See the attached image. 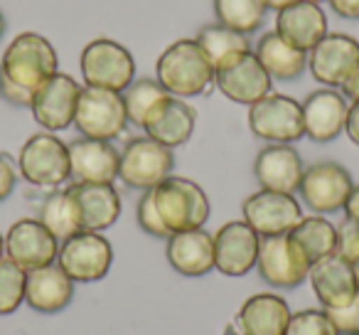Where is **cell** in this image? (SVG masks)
Returning <instances> with one entry per match:
<instances>
[{"instance_id":"38","label":"cell","mask_w":359,"mask_h":335,"mask_svg":"<svg viewBox=\"0 0 359 335\" xmlns=\"http://www.w3.org/2000/svg\"><path fill=\"white\" fill-rule=\"evenodd\" d=\"M337 254L349 264H354V259L359 256V225H354L347 217L337 225Z\"/></svg>"},{"instance_id":"19","label":"cell","mask_w":359,"mask_h":335,"mask_svg":"<svg viewBox=\"0 0 359 335\" xmlns=\"http://www.w3.org/2000/svg\"><path fill=\"white\" fill-rule=\"evenodd\" d=\"M303 106V126L305 136L315 143H330L339 133H344V124H347V111L349 101L344 99V94L339 89H318L310 91L305 96V101H300Z\"/></svg>"},{"instance_id":"40","label":"cell","mask_w":359,"mask_h":335,"mask_svg":"<svg viewBox=\"0 0 359 335\" xmlns=\"http://www.w3.org/2000/svg\"><path fill=\"white\" fill-rule=\"evenodd\" d=\"M334 15L344 20H359V0H327Z\"/></svg>"},{"instance_id":"28","label":"cell","mask_w":359,"mask_h":335,"mask_svg":"<svg viewBox=\"0 0 359 335\" xmlns=\"http://www.w3.org/2000/svg\"><path fill=\"white\" fill-rule=\"evenodd\" d=\"M254 55L273 81H293L308 70V52L285 42L276 30L259 37Z\"/></svg>"},{"instance_id":"47","label":"cell","mask_w":359,"mask_h":335,"mask_svg":"<svg viewBox=\"0 0 359 335\" xmlns=\"http://www.w3.org/2000/svg\"><path fill=\"white\" fill-rule=\"evenodd\" d=\"M352 269H354V271H357V274H359V256H357V259H354V264H352Z\"/></svg>"},{"instance_id":"3","label":"cell","mask_w":359,"mask_h":335,"mask_svg":"<svg viewBox=\"0 0 359 335\" xmlns=\"http://www.w3.org/2000/svg\"><path fill=\"white\" fill-rule=\"evenodd\" d=\"M153 200L160 220L170 235L185 230H200L210 220V197L195 180L182 176H170L153 188Z\"/></svg>"},{"instance_id":"45","label":"cell","mask_w":359,"mask_h":335,"mask_svg":"<svg viewBox=\"0 0 359 335\" xmlns=\"http://www.w3.org/2000/svg\"><path fill=\"white\" fill-rule=\"evenodd\" d=\"M6 30H8V20H6V15H3V11H0V40H3Z\"/></svg>"},{"instance_id":"7","label":"cell","mask_w":359,"mask_h":335,"mask_svg":"<svg viewBox=\"0 0 359 335\" xmlns=\"http://www.w3.org/2000/svg\"><path fill=\"white\" fill-rule=\"evenodd\" d=\"M354 180L349 171L337 160H318L305 165L298 195L313 215H332L342 212Z\"/></svg>"},{"instance_id":"26","label":"cell","mask_w":359,"mask_h":335,"mask_svg":"<svg viewBox=\"0 0 359 335\" xmlns=\"http://www.w3.org/2000/svg\"><path fill=\"white\" fill-rule=\"evenodd\" d=\"M276 32L303 52H310L327 35V15L320 6L298 0L276 13Z\"/></svg>"},{"instance_id":"30","label":"cell","mask_w":359,"mask_h":335,"mask_svg":"<svg viewBox=\"0 0 359 335\" xmlns=\"http://www.w3.org/2000/svg\"><path fill=\"white\" fill-rule=\"evenodd\" d=\"M290 239L300 247L305 256H308L310 266L315 261L325 259V256L337 254V227L327 220L325 215H308L298 222Z\"/></svg>"},{"instance_id":"13","label":"cell","mask_w":359,"mask_h":335,"mask_svg":"<svg viewBox=\"0 0 359 335\" xmlns=\"http://www.w3.org/2000/svg\"><path fill=\"white\" fill-rule=\"evenodd\" d=\"M79 94V81L72 74L57 72L32 96V119L42 126V131H50V133H60V131L69 129V126H74Z\"/></svg>"},{"instance_id":"34","label":"cell","mask_w":359,"mask_h":335,"mask_svg":"<svg viewBox=\"0 0 359 335\" xmlns=\"http://www.w3.org/2000/svg\"><path fill=\"white\" fill-rule=\"evenodd\" d=\"M27 271L13 264L8 256L0 259V315H11L25 303Z\"/></svg>"},{"instance_id":"44","label":"cell","mask_w":359,"mask_h":335,"mask_svg":"<svg viewBox=\"0 0 359 335\" xmlns=\"http://www.w3.org/2000/svg\"><path fill=\"white\" fill-rule=\"evenodd\" d=\"M293 3H298V0H264V6L269 8V11H283V8L293 6Z\"/></svg>"},{"instance_id":"22","label":"cell","mask_w":359,"mask_h":335,"mask_svg":"<svg viewBox=\"0 0 359 335\" xmlns=\"http://www.w3.org/2000/svg\"><path fill=\"white\" fill-rule=\"evenodd\" d=\"M165 244V256L172 271L180 276H205L215 271V235L200 227V230H185L170 235Z\"/></svg>"},{"instance_id":"2","label":"cell","mask_w":359,"mask_h":335,"mask_svg":"<svg viewBox=\"0 0 359 335\" xmlns=\"http://www.w3.org/2000/svg\"><path fill=\"white\" fill-rule=\"evenodd\" d=\"M155 79L170 96L192 99L207 94L215 84V67L210 65L195 37L175 40L155 62Z\"/></svg>"},{"instance_id":"50","label":"cell","mask_w":359,"mask_h":335,"mask_svg":"<svg viewBox=\"0 0 359 335\" xmlns=\"http://www.w3.org/2000/svg\"><path fill=\"white\" fill-rule=\"evenodd\" d=\"M354 335H359V333H354Z\"/></svg>"},{"instance_id":"32","label":"cell","mask_w":359,"mask_h":335,"mask_svg":"<svg viewBox=\"0 0 359 335\" xmlns=\"http://www.w3.org/2000/svg\"><path fill=\"white\" fill-rule=\"evenodd\" d=\"M212 8H215V18L219 25L246 37L261 30L266 11H269L264 0H212Z\"/></svg>"},{"instance_id":"1","label":"cell","mask_w":359,"mask_h":335,"mask_svg":"<svg viewBox=\"0 0 359 335\" xmlns=\"http://www.w3.org/2000/svg\"><path fill=\"white\" fill-rule=\"evenodd\" d=\"M60 72V57L40 32H20L0 60V96L13 106L30 109L35 91Z\"/></svg>"},{"instance_id":"42","label":"cell","mask_w":359,"mask_h":335,"mask_svg":"<svg viewBox=\"0 0 359 335\" xmlns=\"http://www.w3.org/2000/svg\"><path fill=\"white\" fill-rule=\"evenodd\" d=\"M339 91L344 94V99L349 101V104H354V101H359V67L349 74V79L344 81L342 86H339Z\"/></svg>"},{"instance_id":"18","label":"cell","mask_w":359,"mask_h":335,"mask_svg":"<svg viewBox=\"0 0 359 335\" xmlns=\"http://www.w3.org/2000/svg\"><path fill=\"white\" fill-rule=\"evenodd\" d=\"M271 84H273V79L254 52L215 72V86L219 89V94L241 106H251L259 99H264L266 94H271Z\"/></svg>"},{"instance_id":"14","label":"cell","mask_w":359,"mask_h":335,"mask_svg":"<svg viewBox=\"0 0 359 335\" xmlns=\"http://www.w3.org/2000/svg\"><path fill=\"white\" fill-rule=\"evenodd\" d=\"M3 242H6L8 259L25 271L57 264L60 239L37 217H22V220L13 222Z\"/></svg>"},{"instance_id":"15","label":"cell","mask_w":359,"mask_h":335,"mask_svg":"<svg viewBox=\"0 0 359 335\" xmlns=\"http://www.w3.org/2000/svg\"><path fill=\"white\" fill-rule=\"evenodd\" d=\"M359 67V40L342 32H327L308 52V70L315 81L339 89Z\"/></svg>"},{"instance_id":"35","label":"cell","mask_w":359,"mask_h":335,"mask_svg":"<svg viewBox=\"0 0 359 335\" xmlns=\"http://www.w3.org/2000/svg\"><path fill=\"white\" fill-rule=\"evenodd\" d=\"M285 335H339L325 308H303L290 313Z\"/></svg>"},{"instance_id":"46","label":"cell","mask_w":359,"mask_h":335,"mask_svg":"<svg viewBox=\"0 0 359 335\" xmlns=\"http://www.w3.org/2000/svg\"><path fill=\"white\" fill-rule=\"evenodd\" d=\"M6 256V242H3V235H0V259Z\"/></svg>"},{"instance_id":"21","label":"cell","mask_w":359,"mask_h":335,"mask_svg":"<svg viewBox=\"0 0 359 335\" xmlns=\"http://www.w3.org/2000/svg\"><path fill=\"white\" fill-rule=\"evenodd\" d=\"M67 190L79 212L81 230L106 232L121 217L123 205L114 183H72Z\"/></svg>"},{"instance_id":"12","label":"cell","mask_w":359,"mask_h":335,"mask_svg":"<svg viewBox=\"0 0 359 335\" xmlns=\"http://www.w3.org/2000/svg\"><path fill=\"white\" fill-rule=\"evenodd\" d=\"M256 271L271 289H298L308 279L310 261L290 235L264 237L259 247Z\"/></svg>"},{"instance_id":"36","label":"cell","mask_w":359,"mask_h":335,"mask_svg":"<svg viewBox=\"0 0 359 335\" xmlns=\"http://www.w3.org/2000/svg\"><path fill=\"white\" fill-rule=\"evenodd\" d=\"M135 222H138V227L145 232V235L155 237V239H168L170 237L168 227L163 225L158 207H155L153 190H145L143 195H140L138 205H135Z\"/></svg>"},{"instance_id":"17","label":"cell","mask_w":359,"mask_h":335,"mask_svg":"<svg viewBox=\"0 0 359 335\" xmlns=\"http://www.w3.org/2000/svg\"><path fill=\"white\" fill-rule=\"evenodd\" d=\"M305 165L293 143H269L256 153L254 176L261 190L295 195L303 180Z\"/></svg>"},{"instance_id":"39","label":"cell","mask_w":359,"mask_h":335,"mask_svg":"<svg viewBox=\"0 0 359 335\" xmlns=\"http://www.w3.org/2000/svg\"><path fill=\"white\" fill-rule=\"evenodd\" d=\"M18 183V168L8 153H0V202L8 200L15 190Z\"/></svg>"},{"instance_id":"31","label":"cell","mask_w":359,"mask_h":335,"mask_svg":"<svg viewBox=\"0 0 359 335\" xmlns=\"http://www.w3.org/2000/svg\"><path fill=\"white\" fill-rule=\"evenodd\" d=\"M37 220L52 232L60 242L69 239L72 235L81 232V220L76 205L72 200L69 190H52L50 195L42 197L40 207H37Z\"/></svg>"},{"instance_id":"25","label":"cell","mask_w":359,"mask_h":335,"mask_svg":"<svg viewBox=\"0 0 359 335\" xmlns=\"http://www.w3.org/2000/svg\"><path fill=\"white\" fill-rule=\"evenodd\" d=\"M74 298V281L62 271L60 264L40 266L27 271L25 279V303L35 313H60Z\"/></svg>"},{"instance_id":"8","label":"cell","mask_w":359,"mask_h":335,"mask_svg":"<svg viewBox=\"0 0 359 335\" xmlns=\"http://www.w3.org/2000/svg\"><path fill=\"white\" fill-rule=\"evenodd\" d=\"M57 264L74 284H94L111 271L114 247L104 232H76L69 239L60 242Z\"/></svg>"},{"instance_id":"11","label":"cell","mask_w":359,"mask_h":335,"mask_svg":"<svg viewBox=\"0 0 359 335\" xmlns=\"http://www.w3.org/2000/svg\"><path fill=\"white\" fill-rule=\"evenodd\" d=\"M303 205L295 195L273 190L251 192L241 202V220L264 239V237L290 235L303 220Z\"/></svg>"},{"instance_id":"6","label":"cell","mask_w":359,"mask_h":335,"mask_svg":"<svg viewBox=\"0 0 359 335\" xmlns=\"http://www.w3.org/2000/svg\"><path fill=\"white\" fill-rule=\"evenodd\" d=\"M175 153L172 148L148 138V136H135L121 150L118 160V178L130 190H153L165 178L172 176Z\"/></svg>"},{"instance_id":"33","label":"cell","mask_w":359,"mask_h":335,"mask_svg":"<svg viewBox=\"0 0 359 335\" xmlns=\"http://www.w3.org/2000/svg\"><path fill=\"white\" fill-rule=\"evenodd\" d=\"M121 96H123L128 124L143 129V124H145V119H148L150 111H153L155 106H158L160 101L170 94L165 91V86L160 84L158 79H153V77H140V79L130 81Z\"/></svg>"},{"instance_id":"4","label":"cell","mask_w":359,"mask_h":335,"mask_svg":"<svg viewBox=\"0 0 359 335\" xmlns=\"http://www.w3.org/2000/svg\"><path fill=\"white\" fill-rule=\"evenodd\" d=\"M18 173L35 188H60L72 178L69 145L50 131L32 133L18 153Z\"/></svg>"},{"instance_id":"41","label":"cell","mask_w":359,"mask_h":335,"mask_svg":"<svg viewBox=\"0 0 359 335\" xmlns=\"http://www.w3.org/2000/svg\"><path fill=\"white\" fill-rule=\"evenodd\" d=\"M344 133H347V138L352 140L354 145H359V101L349 104L347 124H344Z\"/></svg>"},{"instance_id":"48","label":"cell","mask_w":359,"mask_h":335,"mask_svg":"<svg viewBox=\"0 0 359 335\" xmlns=\"http://www.w3.org/2000/svg\"><path fill=\"white\" fill-rule=\"evenodd\" d=\"M308 3H315V6H323V3H327V0H308Z\"/></svg>"},{"instance_id":"10","label":"cell","mask_w":359,"mask_h":335,"mask_svg":"<svg viewBox=\"0 0 359 335\" xmlns=\"http://www.w3.org/2000/svg\"><path fill=\"white\" fill-rule=\"evenodd\" d=\"M249 129L269 143H295L305 136L303 106L288 94H266L249 106Z\"/></svg>"},{"instance_id":"9","label":"cell","mask_w":359,"mask_h":335,"mask_svg":"<svg viewBox=\"0 0 359 335\" xmlns=\"http://www.w3.org/2000/svg\"><path fill=\"white\" fill-rule=\"evenodd\" d=\"M128 126L123 96L118 91L96 89V86H81L79 101H76L74 129L84 138L114 140Z\"/></svg>"},{"instance_id":"27","label":"cell","mask_w":359,"mask_h":335,"mask_svg":"<svg viewBox=\"0 0 359 335\" xmlns=\"http://www.w3.org/2000/svg\"><path fill=\"white\" fill-rule=\"evenodd\" d=\"M290 313V306L278 294H254L236 313L239 335H285Z\"/></svg>"},{"instance_id":"16","label":"cell","mask_w":359,"mask_h":335,"mask_svg":"<svg viewBox=\"0 0 359 335\" xmlns=\"http://www.w3.org/2000/svg\"><path fill=\"white\" fill-rule=\"evenodd\" d=\"M261 237L244 220H231L215 232V269L231 279L256 269Z\"/></svg>"},{"instance_id":"23","label":"cell","mask_w":359,"mask_h":335,"mask_svg":"<svg viewBox=\"0 0 359 335\" xmlns=\"http://www.w3.org/2000/svg\"><path fill=\"white\" fill-rule=\"evenodd\" d=\"M197 126V111L177 96H165L148 114L143 133L168 148H180L192 138Z\"/></svg>"},{"instance_id":"20","label":"cell","mask_w":359,"mask_h":335,"mask_svg":"<svg viewBox=\"0 0 359 335\" xmlns=\"http://www.w3.org/2000/svg\"><path fill=\"white\" fill-rule=\"evenodd\" d=\"M69 145V173L74 183H114L118 178L121 150L111 140L74 138Z\"/></svg>"},{"instance_id":"43","label":"cell","mask_w":359,"mask_h":335,"mask_svg":"<svg viewBox=\"0 0 359 335\" xmlns=\"http://www.w3.org/2000/svg\"><path fill=\"white\" fill-rule=\"evenodd\" d=\"M342 212H344V217H347V220H352L354 225H359V183L352 188V192H349Z\"/></svg>"},{"instance_id":"29","label":"cell","mask_w":359,"mask_h":335,"mask_svg":"<svg viewBox=\"0 0 359 335\" xmlns=\"http://www.w3.org/2000/svg\"><path fill=\"white\" fill-rule=\"evenodd\" d=\"M195 40H197V45L202 47V52L207 55L210 65L215 67V72L226 65H231V62H236L239 57L254 52L249 37L241 35V32H236V30H229V27L219 25V22L202 25Z\"/></svg>"},{"instance_id":"24","label":"cell","mask_w":359,"mask_h":335,"mask_svg":"<svg viewBox=\"0 0 359 335\" xmlns=\"http://www.w3.org/2000/svg\"><path fill=\"white\" fill-rule=\"evenodd\" d=\"M308 281L313 286V294L323 308H334L347 301H352L357 291V271L349 261H344L339 254L325 256L315 261L308 271Z\"/></svg>"},{"instance_id":"49","label":"cell","mask_w":359,"mask_h":335,"mask_svg":"<svg viewBox=\"0 0 359 335\" xmlns=\"http://www.w3.org/2000/svg\"><path fill=\"white\" fill-rule=\"evenodd\" d=\"M357 291H359V274H357Z\"/></svg>"},{"instance_id":"37","label":"cell","mask_w":359,"mask_h":335,"mask_svg":"<svg viewBox=\"0 0 359 335\" xmlns=\"http://www.w3.org/2000/svg\"><path fill=\"white\" fill-rule=\"evenodd\" d=\"M330 315V320L334 323L339 335H354L359 333V294L352 301L342 306H334V308H325Z\"/></svg>"},{"instance_id":"5","label":"cell","mask_w":359,"mask_h":335,"mask_svg":"<svg viewBox=\"0 0 359 335\" xmlns=\"http://www.w3.org/2000/svg\"><path fill=\"white\" fill-rule=\"evenodd\" d=\"M79 70L84 86L118 91V94H123L126 86L135 79L133 55L111 37H96L86 42L79 57Z\"/></svg>"}]
</instances>
